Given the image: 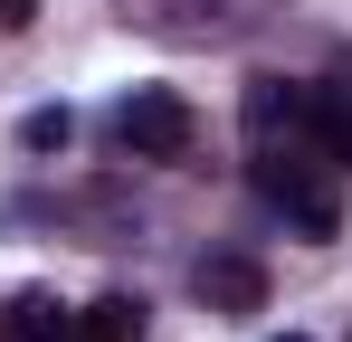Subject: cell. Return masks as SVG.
<instances>
[{"label":"cell","mask_w":352,"mask_h":342,"mask_svg":"<svg viewBox=\"0 0 352 342\" xmlns=\"http://www.w3.org/2000/svg\"><path fill=\"white\" fill-rule=\"evenodd\" d=\"M257 190H267L305 238H333V228H343V190L324 181V152L295 143V133H286V143H257Z\"/></svg>","instance_id":"6da1fadb"},{"label":"cell","mask_w":352,"mask_h":342,"mask_svg":"<svg viewBox=\"0 0 352 342\" xmlns=\"http://www.w3.org/2000/svg\"><path fill=\"white\" fill-rule=\"evenodd\" d=\"M115 133H124V152H133V162H181V152L200 143V114L181 105L172 86H133L124 114H115Z\"/></svg>","instance_id":"7a4b0ae2"},{"label":"cell","mask_w":352,"mask_h":342,"mask_svg":"<svg viewBox=\"0 0 352 342\" xmlns=\"http://www.w3.org/2000/svg\"><path fill=\"white\" fill-rule=\"evenodd\" d=\"M190 285H200L210 314H257V304H267V266H257V257H200Z\"/></svg>","instance_id":"3957f363"},{"label":"cell","mask_w":352,"mask_h":342,"mask_svg":"<svg viewBox=\"0 0 352 342\" xmlns=\"http://www.w3.org/2000/svg\"><path fill=\"white\" fill-rule=\"evenodd\" d=\"M143 38H219V0H124Z\"/></svg>","instance_id":"277c9868"},{"label":"cell","mask_w":352,"mask_h":342,"mask_svg":"<svg viewBox=\"0 0 352 342\" xmlns=\"http://www.w3.org/2000/svg\"><path fill=\"white\" fill-rule=\"evenodd\" d=\"M305 143L352 171V95L343 86H305Z\"/></svg>","instance_id":"5b68a950"},{"label":"cell","mask_w":352,"mask_h":342,"mask_svg":"<svg viewBox=\"0 0 352 342\" xmlns=\"http://www.w3.org/2000/svg\"><path fill=\"white\" fill-rule=\"evenodd\" d=\"M133 333H143V304L133 295H105V304L67 314V342H133Z\"/></svg>","instance_id":"8992f818"},{"label":"cell","mask_w":352,"mask_h":342,"mask_svg":"<svg viewBox=\"0 0 352 342\" xmlns=\"http://www.w3.org/2000/svg\"><path fill=\"white\" fill-rule=\"evenodd\" d=\"M0 342H67V314L48 295H10L0 304Z\"/></svg>","instance_id":"52a82bcc"},{"label":"cell","mask_w":352,"mask_h":342,"mask_svg":"<svg viewBox=\"0 0 352 342\" xmlns=\"http://www.w3.org/2000/svg\"><path fill=\"white\" fill-rule=\"evenodd\" d=\"M67 133H76V124H67V105H48V114H29V124H19V143H29V152H58Z\"/></svg>","instance_id":"ba28073f"},{"label":"cell","mask_w":352,"mask_h":342,"mask_svg":"<svg viewBox=\"0 0 352 342\" xmlns=\"http://www.w3.org/2000/svg\"><path fill=\"white\" fill-rule=\"evenodd\" d=\"M10 29H29V0H0V38H10Z\"/></svg>","instance_id":"9c48e42d"},{"label":"cell","mask_w":352,"mask_h":342,"mask_svg":"<svg viewBox=\"0 0 352 342\" xmlns=\"http://www.w3.org/2000/svg\"><path fill=\"white\" fill-rule=\"evenodd\" d=\"M276 342H305V333H276Z\"/></svg>","instance_id":"30bf717a"}]
</instances>
